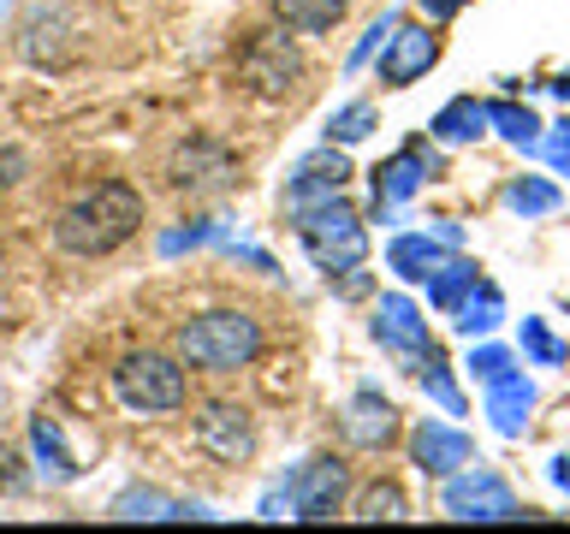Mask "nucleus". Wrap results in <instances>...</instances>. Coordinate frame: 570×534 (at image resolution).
<instances>
[{"label": "nucleus", "mask_w": 570, "mask_h": 534, "mask_svg": "<svg viewBox=\"0 0 570 534\" xmlns=\"http://www.w3.org/2000/svg\"><path fill=\"white\" fill-rule=\"evenodd\" d=\"M142 226V196L125 178H101L83 196H71L53 220V244L66 256H114L119 244H131Z\"/></svg>", "instance_id": "nucleus-1"}, {"label": "nucleus", "mask_w": 570, "mask_h": 534, "mask_svg": "<svg viewBox=\"0 0 570 534\" xmlns=\"http://www.w3.org/2000/svg\"><path fill=\"white\" fill-rule=\"evenodd\" d=\"M262 356V320L244 309H208L178 327V363L203 374H238Z\"/></svg>", "instance_id": "nucleus-2"}, {"label": "nucleus", "mask_w": 570, "mask_h": 534, "mask_svg": "<svg viewBox=\"0 0 570 534\" xmlns=\"http://www.w3.org/2000/svg\"><path fill=\"white\" fill-rule=\"evenodd\" d=\"M303 249H309V261L321 274H351V267H363L368 256V231H363V214H356L345 196H327V202L315 208H297L292 214Z\"/></svg>", "instance_id": "nucleus-3"}, {"label": "nucleus", "mask_w": 570, "mask_h": 534, "mask_svg": "<svg viewBox=\"0 0 570 534\" xmlns=\"http://www.w3.org/2000/svg\"><path fill=\"white\" fill-rule=\"evenodd\" d=\"M114 398L131 409V416H173V409H185V398H190L185 363H173V356H160V350L119 356V368H114Z\"/></svg>", "instance_id": "nucleus-4"}, {"label": "nucleus", "mask_w": 570, "mask_h": 534, "mask_svg": "<svg viewBox=\"0 0 570 534\" xmlns=\"http://www.w3.org/2000/svg\"><path fill=\"white\" fill-rule=\"evenodd\" d=\"M345 493H351V469L345 457H309L297 463L292 481L279 493L262 498V516H297V523H327L333 511H345Z\"/></svg>", "instance_id": "nucleus-5"}, {"label": "nucleus", "mask_w": 570, "mask_h": 534, "mask_svg": "<svg viewBox=\"0 0 570 534\" xmlns=\"http://www.w3.org/2000/svg\"><path fill=\"white\" fill-rule=\"evenodd\" d=\"M238 83L256 89V96H292L303 83V53L285 30H256L249 42L238 48Z\"/></svg>", "instance_id": "nucleus-6"}, {"label": "nucleus", "mask_w": 570, "mask_h": 534, "mask_svg": "<svg viewBox=\"0 0 570 534\" xmlns=\"http://www.w3.org/2000/svg\"><path fill=\"white\" fill-rule=\"evenodd\" d=\"M440 511L458 516V523H511V516H523L517 493L505 487V475H493V469H458V475H445Z\"/></svg>", "instance_id": "nucleus-7"}, {"label": "nucleus", "mask_w": 570, "mask_h": 534, "mask_svg": "<svg viewBox=\"0 0 570 534\" xmlns=\"http://www.w3.org/2000/svg\"><path fill=\"white\" fill-rule=\"evenodd\" d=\"M196 445L214 457V463H249L256 457V416L232 398H214L196 409Z\"/></svg>", "instance_id": "nucleus-8"}, {"label": "nucleus", "mask_w": 570, "mask_h": 534, "mask_svg": "<svg viewBox=\"0 0 570 534\" xmlns=\"http://www.w3.org/2000/svg\"><path fill=\"white\" fill-rule=\"evenodd\" d=\"M167 178H173V190L214 196V190H226L232 178H238V160H232L226 142H214V137H190V142H178V149H173Z\"/></svg>", "instance_id": "nucleus-9"}, {"label": "nucleus", "mask_w": 570, "mask_h": 534, "mask_svg": "<svg viewBox=\"0 0 570 534\" xmlns=\"http://www.w3.org/2000/svg\"><path fill=\"white\" fill-rule=\"evenodd\" d=\"M434 60H440V36L428 30V24H404V18H399V30H392L386 48H381L374 78H381L386 89H404V83H416Z\"/></svg>", "instance_id": "nucleus-10"}, {"label": "nucleus", "mask_w": 570, "mask_h": 534, "mask_svg": "<svg viewBox=\"0 0 570 534\" xmlns=\"http://www.w3.org/2000/svg\"><path fill=\"white\" fill-rule=\"evenodd\" d=\"M374 338H381V345L399 356V363H416V368H422V356L434 350L422 309H416L410 297H399V291H386L381 303H374Z\"/></svg>", "instance_id": "nucleus-11"}, {"label": "nucleus", "mask_w": 570, "mask_h": 534, "mask_svg": "<svg viewBox=\"0 0 570 534\" xmlns=\"http://www.w3.org/2000/svg\"><path fill=\"white\" fill-rule=\"evenodd\" d=\"M345 178H351V160L333 149H315V155H303L292 178H285V208H315V202H327V196H345Z\"/></svg>", "instance_id": "nucleus-12"}, {"label": "nucleus", "mask_w": 570, "mask_h": 534, "mask_svg": "<svg viewBox=\"0 0 570 534\" xmlns=\"http://www.w3.org/2000/svg\"><path fill=\"white\" fill-rule=\"evenodd\" d=\"M410 463H416L422 475H458L463 463H475V445L463 427L452 422H416V434H410Z\"/></svg>", "instance_id": "nucleus-13"}, {"label": "nucleus", "mask_w": 570, "mask_h": 534, "mask_svg": "<svg viewBox=\"0 0 570 534\" xmlns=\"http://www.w3.org/2000/svg\"><path fill=\"white\" fill-rule=\"evenodd\" d=\"M345 439L356 445V452H386V445L399 439V409H392V398H381V392H356L351 409H345Z\"/></svg>", "instance_id": "nucleus-14"}, {"label": "nucleus", "mask_w": 570, "mask_h": 534, "mask_svg": "<svg viewBox=\"0 0 570 534\" xmlns=\"http://www.w3.org/2000/svg\"><path fill=\"white\" fill-rule=\"evenodd\" d=\"M434 172V160H428L416 142L410 149H399L392 160H381L374 167V214H386V208H399V202H410V196L422 190V178Z\"/></svg>", "instance_id": "nucleus-15"}, {"label": "nucleus", "mask_w": 570, "mask_h": 534, "mask_svg": "<svg viewBox=\"0 0 570 534\" xmlns=\"http://www.w3.org/2000/svg\"><path fill=\"white\" fill-rule=\"evenodd\" d=\"M445 256H452V244L434 238V231H399V238L386 244L392 274H399V279H422V285H428V274H434Z\"/></svg>", "instance_id": "nucleus-16"}, {"label": "nucleus", "mask_w": 570, "mask_h": 534, "mask_svg": "<svg viewBox=\"0 0 570 534\" xmlns=\"http://www.w3.org/2000/svg\"><path fill=\"white\" fill-rule=\"evenodd\" d=\"M499 320H505V297H499L493 279H475L470 291L452 303V327H458L463 338H488Z\"/></svg>", "instance_id": "nucleus-17"}, {"label": "nucleus", "mask_w": 570, "mask_h": 534, "mask_svg": "<svg viewBox=\"0 0 570 534\" xmlns=\"http://www.w3.org/2000/svg\"><path fill=\"white\" fill-rule=\"evenodd\" d=\"M529 409H534V386H529L517 368L505 374V380L488 386V416H493V427H499L505 439H517V434L529 427Z\"/></svg>", "instance_id": "nucleus-18"}, {"label": "nucleus", "mask_w": 570, "mask_h": 534, "mask_svg": "<svg viewBox=\"0 0 570 534\" xmlns=\"http://www.w3.org/2000/svg\"><path fill=\"white\" fill-rule=\"evenodd\" d=\"M30 452H36V475L53 481V487H60V481H78V469H83V463L66 452V434H60V422H53V416L30 422Z\"/></svg>", "instance_id": "nucleus-19"}, {"label": "nucleus", "mask_w": 570, "mask_h": 534, "mask_svg": "<svg viewBox=\"0 0 570 534\" xmlns=\"http://www.w3.org/2000/svg\"><path fill=\"white\" fill-rule=\"evenodd\" d=\"M114 516L119 523H173V516H208L203 505H185V498H167L155 487H131L114 498Z\"/></svg>", "instance_id": "nucleus-20"}, {"label": "nucleus", "mask_w": 570, "mask_h": 534, "mask_svg": "<svg viewBox=\"0 0 570 534\" xmlns=\"http://www.w3.org/2000/svg\"><path fill=\"white\" fill-rule=\"evenodd\" d=\"M351 0H274V18L292 36H321V30H333L338 18H345Z\"/></svg>", "instance_id": "nucleus-21"}, {"label": "nucleus", "mask_w": 570, "mask_h": 534, "mask_svg": "<svg viewBox=\"0 0 570 534\" xmlns=\"http://www.w3.org/2000/svg\"><path fill=\"white\" fill-rule=\"evenodd\" d=\"M428 131H434L440 142H475L481 131H488V107H481L475 96H458V101H445L440 113H434V125H428Z\"/></svg>", "instance_id": "nucleus-22"}, {"label": "nucleus", "mask_w": 570, "mask_h": 534, "mask_svg": "<svg viewBox=\"0 0 570 534\" xmlns=\"http://www.w3.org/2000/svg\"><path fill=\"white\" fill-rule=\"evenodd\" d=\"M475 279H481V267H475V261H463V256H445V261L434 267V274H428V303L452 315V303H458L463 291H470Z\"/></svg>", "instance_id": "nucleus-23"}, {"label": "nucleus", "mask_w": 570, "mask_h": 534, "mask_svg": "<svg viewBox=\"0 0 570 534\" xmlns=\"http://www.w3.org/2000/svg\"><path fill=\"white\" fill-rule=\"evenodd\" d=\"M559 202H564V196H559V185H552V178L523 172V178H511V185H505V208L523 214V220H534V214H552Z\"/></svg>", "instance_id": "nucleus-24"}, {"label": "nucleus", "mask_w": 570, "mask_h": 534, "mask_svg": "<svg viewBox=\"0 0 570 534\" xmlns=\"http://www.w3.org/2000/svg\"><path fill=\"white\" fill-rule=\"evenodd\" d=\"M488 125L505 142H517V149H541V119L529 113V107H517V101H493L488 107Z\"/></svg>", "instance_id": "nucleus-25"}, {"label": "nucleus", "mask_w": 570, "mask_h": 534, "mask_svg": "<svg viewBox=\"0 0 570 534\" xmlns=\"http://www.w3.org/2000/svg\"><path fill=\"white\" fill-rule=\"evenodd\" d=\"M356 516H363V523H404L410 498H404L399 481H374V487H363V498H356Z\"/></svg>", "instance_id": "nucleus-26"}, {"label": "nucleus", "mask_w": 570, "mask_h": 534, "mask_svg": "<svg viewBox=\"0 0 570 534\" xmlns=\"http://www.w3.org/2000/svg\"><path fill=\"white\" fill-rule=\"evenodd\" d=\"M523 356L541 363V368H559V363H570V345L547 327L541 315H523Z\"/></svg>", "instance_id": "nucleus-27"}, {"label": "nucleus", "mask_w": 570, "mask_h": 534, "mask_svg": "<svg viewBox=\"0 0 570 534\" xmlns=\"http://www.w3.org/2000/svg\"><path fill=\"white\" fill-rule=\"evenodd\" d=\"M422 386H428V398H434L445 416H463V392H458V380H452V368H445L440 345L422 356Z\"/></svg>", "instance_id": "nucleus-28"}, {"label": "nucleus", "mask_w": 570, "mask_h": 534, "mask_svg": "<svg viewBox=\"0 0 570 534\" xmlns=\"http://www.w3.org/2000/svg\"><path fill=\"white\" fill-rule=\"evenodd\" d=\"M368 131H374V107L368 101H351L327 119V142H363Z\"/></svg>", "instance_id": "nucleus-29"}, {"label": "nucleus", "mask_w": 570, "mask_h": 534, "mask_svg": "<svg viewBox=\"0 0 570 534\" xmlns=\"http://www.w3.org/2000/svg\"><path fill=\"white\" fill-rule=\"evenodd\" d=\"M463 368H470V380L493 386V380H505V374L517 368V356H511L505 345H475V350H470V363H463Z\"/></svg>", "instance_id": "nucleus-30"}, {"label": "nucleus", "mask_w": 570, "mask_h": 534, "mask_svg": "<svg viewBox=\"0 0 570 534\" xmlns=\"http://www.w3.org/2000/svg\"><path fill=\"white\" fill-rule=\"evenodd\" d=\"M392 30H399V18H392V12H386V18H374V24L363 30V42H356V48H351V71H356V66H368V60H374V53H381V48H386V36H392Z\"/></svg>", "instance_id": "nucleus-31"}, {"label": "nucleus", "mask_w": 570, "mask_h": 534, "mask_svg": "<svg viewBox=\"0 0 570 534\" xmlns=\"http://www.w3.org/2000/svg\"><path fill=\"white\" fill-rule=\"evenodd\" d=\"M541 149H547V160H552V167H559V172L570 178V119H559V125H552V131L541 137Z\"/></svg>", "instance_id": "nucleus-32"}, {"label": "nucleus", "mask_w": 570, "mask_h": 534, "mask_svg": "<svg viewBox=\"0 0 570 534\" xmlns=\"http://www.w3.org/2000/svg\"><path fill=\"white\" fill-rule=\"evenodd\" d=\"M18 178H24V155H18V149H0V190H12Z\"/></svg>", "instance_id": "nucleus-33"}, {"label": "nucleus", "mask_w": 570, "mask_h": 534, "mask_svg": "<svg viewBox=\"0 0 570 534\" xmlns=\"http://www.w3.org/2000/svg\"><path fill=\"white\" fill-rule=\"evenodd\" d=\"M463 7H470V0H422V12L434 18V24H440V18H458Z\"/></svg>", "instance_id": "nucleus-34"}, {"label": "nucleus", "mask_w": 570, "mask_h": 534, "mask_svg": "<svg viewBox=\"0 0 570 534\" xmlns=\"http://www.w3.org/2000/svg\"><path fill=\"white\" fill-rule=\"evenodd\" d=\"M203 238H208V226H190V231H173V238L160 244V249H167V256H178L185 244H203Z\"/></svg>", "instance_id": "nucleus-35"}, {"label": "nucleus", "mask_w": 570, "mask_h": 534, "mask_svg": "<svg viewBox=\"0 0 570 534\" xmlns=\"http://www.w3.org/2000/svg\"><path fill=\"white\" fill-rule=\"evenodd\" d=\"M547 475H552V487H559V493H570V452H564V457H552V469H547Z\"/></svg>", "instance_id": "nucleus-36"}, {"label": "nucleus", "mask_w": 570, "mask_h": 534, "mask_svg": "<svg viewBox=\"0 0 570 534\" xmlns=\"http://www.w3.org/2000/svg\"><path fill=\"white\" fill-rule=\"evenodd\" d=\"M552 89H559V96L570 101V71H564V78H559V83H552Z\"/></svg>", "instance_id": "nucleus-37"}, {"label": "nucleus", "mask_w": 570, "mask_h": 534, "mask_svg": "<svg viewBox=\"0 0 570 534\" xmlns=\"http://www.w3.org/2000/svg\"><path fill=\"white\" fill-rule=\"evenodd\" d=\"M0 487H7V469H0Z\"/></svg>", "instance_id": "nucleus-38"}]
</instances>
